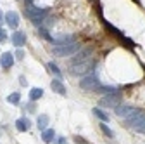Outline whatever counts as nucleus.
I'll return each mask as SVG.
<instances>
[{"label": "nucleus", "mask_w": 145, "mask_h": 144, "mask_svg": "<svg viewBox=\"0 0 145 144\" xmlns=\"http://www.w3.org/2000/svg\"><path fill=\"white\" fill-rule=\"evenodd\" d=\"M97 68V61L95 59H88L85 63H78V64H69V73L74 77H86L88 73L95 71Z\"/></svg>", "instance_id": "f257e3e1"}, {"label": "nucleus", "mask_w": 145, "mask_h": 144, "mask_svg": "<svg viewBox=\"0 0 145 144\" xmlns=\"http://www.w3.org/2000/svg\"><path fill=\"white\" fill-rule=\"evenodd\" d=\"M26 16L31 19L33 24L43 26L45 19L48 17V9H40V7H35V5H28L26 7Z\"/></svg>", "instance_id": "f03ea898"}, {"label": "nucleus", "mask_w": 145, "mask_h": 144, "mask_svg": "<svg viewBox=\"0 0 145 144\" xmlns=\"http://www.w3.org/2000/svg\"><path fill=\"white\" fill-rule=\"evenodd\" d=\"M126 123H128V127L137 130V132H145V113L137 110L131 116L126 118Z\"/></svg>", "instance_id": "7ed1b4c3"}, {"label": "nucleus", "mask_w": 145, "mask_h": 144, "mask_svg": "<svg viewBox=\"0 0 145 144\" xmlns=\"http://www.w3.org/2000/svg\"><path fill=\"white\" fill-rule=\"evenodd\" d=\"M100 85H102V83H100V78H99V75H97V71L88 73V75L83 77L81 82H80V87L83 89V90H95V92H97V89H99Z\"/></svg>", "instance_id": "20e7f679"}, {"label": "nucleus", "mask_w": 145, "mask_h": 144, "mask_svg": "<svg viewBox=\"0 0 145 144\" xmlns=\"http://www.w3.org/2000/svg\"><path fill=\"white\" fill-rule=\"evenodd\" d=\"M80 50V44H69V45H54L52 47V54L59 57H67V56H74V54Z\"/></svg>", "instance_id": "39448f33"}, {"label": "nucleus", "mask_w": 145, "mask_h": 144, "mask_svg": "<svg viewBox=\"0 0 145 144\" xmlns=\"http://www.w3.org/2000/svg\"><path fill=\"white\" fill-rule=\"evenodd\" d=\"M119 104H121V94H119V92L105 94V96L100 99V106H104V108H112V110H116Z\"/></svg>", "instance_id": "423d86ee"}, {"label": "nucleus", "mask_w": 145, "mask_h": 144, "mask_svg": "<svg viewBox=\"0 0 145 144\" xmlns=\"http://www.w3.org/2000/svg\"><path fill=\"white\" fill-rule=\"evenodd\" d=\"M88 59H92V49H81L78 50L74 56H71L69 64H78V63H85Z\"/></svg>", "instance_id": "0eeeda50"}, {"label": "nucleus", "mask_w": 145, "mask_h": 144, "mask_svg": "<svg viewBox=\"0 0 145 144\" xmlns=\"http://www.w3.org/2000/svg\"><path fill=\"white\" fill-rule=\"evenodd\" d=\"M116 115L119 116V118H128V116H131L135 111H137V108H133V106H130V104H119L118 108H116Z\"/></svg>", "instance_id": "6e6552de"}, {"label": "nucleus", "mask_w": 145, "mask_h": 144, "mask_svg": "<svg viewBox=\"0 0 145 144\" xmlns=\"http://www.w3.org/2000/svg\"><path fill=\"white\" fill-rule=\"evenodd\" d=\"M50 44H54V45H69V44H74V37L67 35V33H62V35H57V37H52Z\"/></svg>", "instance_id": "1a4fd4ad"}, {"label": "nucleus", "mask_w": 145, "mask_h": 144, "mask_svg": "<svg viewBox=\"0 0 145 144\" xmlns=\"http://www.w3.org/2000/svg\"><path fill=\"white\" fill-rule=\"evenodd\" d=\"M10 42H12V45H16L17 49H23V45L26 44V35L23 33V31H12V35H10Z\"/></svg>", "instance_id": "9d476101"}, {"label": "nucleus", "mask_w": 145, "mask_h": 144, "mask_svg": "<svg viewBox=\"0 0 145 144\" xmlns=\"http://www.w3.org/2000/svg\"><path fill=\"white\" fill-rule=\"evenodd\" d=\"M14 61H16V57H14V54H12V52H4L2 56H0V66H2L4 69L12 68Z\"/></svg>", "instance_id": "9b49d317"}, {"label": "nucleus", "mask_w": 145, "mask_h": 144, "mask_svg": "<svg viewBox=\"0 0 145 144\" xmlns=\"http://www.w3.org/2000/svg\"><path fill=\"white\" fill-rule=\"evenodd\" d=\"M5 23H7L9 28H17V26H19V14L14 12V11L7 12L5 14Z\"/></svg>", "instance_id": "f8f14e48"}, {"label": "nucleus", "mask_w": 145, "mask_h": 144, "mask_svg": "<svg viewBox=\"0 0 145 144\" xmlns=\"http://www.w3.org/2000/svg\"><path fill=\"white\" fill-rule=\"evenodd\" d=\"M50 87H52L54 92H57V94H61V96H66V87H64V83L61 82V78H54L52 83H50Z\"/></svg>", "instance_id": "ddd939ff"}, {"label": "nucleus", "mask_w": 145, "mask_h": 144, "mask_svg": "<svg viewBox=\"0 0 145 144\" xmlns=\"http://www.w3.org/2000/svg\"><path fill=\"white\" fill-rule=\"evenodd\" d=\"M29 127H31V122L28 118H17L16 120V129L19 132H28Z\"/></svg>", "instance_id": "4468645a"}, {"label": "nucleus", "mask_w": 145, "mask_h": 144, "mask_svg": "<svg viewBox=\"0 0 145 144\" xmlns=\"http://www.w3.org/2000/svg\"><path fill=\"white\" fill-rule=\"evenodd\" d=\"M48 122H50L48 115H38V118H36V127L43 132V130L48 129Z\"/></svg>", "instance_id": "2eb2a0df"}, {"label": "nucleus", "mask_w": 145, "mask_h": 144, "mask_svg": "<svg viewBox=\"0 0 145 144\" xmlns=\"http://www.w3.org/2000/svg\"><path fill=\"white\" fill-rule=\"evenodd\" d=\"M42 139H43L45 144H52L54 141L57 139V137H56V130H54V129H47V130H43V132H42Z\"/></svg>", "instance_id": "dca6fc26"}, {"label": "nucleus", "mask_w": 145, "mask_h": 144, "mask_svg": "<svg viewBox=\"0 0 145 144\" xmlns=\"http://www.w3.org/2000/svg\"><path fill=\"white\" fill-rule=\"evenodd\" d=\"M42 96H43V89H40V87H35L29 90V99L31 101H38Z\"/></svg>", "instance_id": "f3484780"}, {"label": "nucleus", "mask_w": 145, "mask_h": 144, "mask_svg": "<svg viewBox=\"0 0 145 144\" xmlns=\"http://www.w3.org/2000/svg\"><path fill=\"white\" fill-rule=\"evenodd\" d=\"M97 92H100V94H112V92H118V89L112 87V85H100L97 89Z\"/></svg>", "instance_id": "a211bd4d"}, {"label": "nucleus", "mask_w": 145, "mask_h": 144, "mask_svg": "<svg viewBox=\"0 0 145 144\" xmlns=\"http://www.w3.org/2000/svg\"><path fill=\"white\" fill-rule=\"evenodd\" d=\"M93 115H95L100 122H105V123L109 122V115H107V113H104L100 108H93Z\"/></svg>", "instance_id": "6ab92c4d"}, {"label": "nucleus", "mask_w": 145, "mask_h": 144, "mask_svg": "<svg viewBox=\"0 0 145 144\" xmlns=\"http://www.w3.org/2000/svg\"><path fill=\"white\" fill-rule=\"evenodd\" d=\"M7 102H10V104H19V102H21L19 92H12V94H9V96H7Z\"/></svg>", "instance_id": "aec40b11"}, {"label": "nucleus", "mask_w": 145, "mask_h": 144, "mask_svg": "<svg viewBox=\"0 0 145 144\" xmlns=\"http://www.w3.org/2000/svg\"><path fill=\"white\" fill-rule=\"evenodd\" d=\"M38 35H40L42 38H45L47 42H50V40H52V35L47 31V28H45V26H38Z\"/></svg>", "instance_id": "412c9836"}, {"label": "nucleus", "mask_w": 145, "mask_h": 144, "mask_svg": "<svg viewBox=\"0 0 145 144\" xmlns=\"http://www.w3.org/2000/svg\"><path fill=\"white\" fill-rule=\"evenodd\" d=\"M47 68H48V69H50V71H52V73L56 75L57 78H61V77H62V73H61V69L57 68V64H54V63H48V64H47Z\"/></svg>", "instance_id": "4be33fe9"}, {"label": "nucleus", "mask_w": 145, "mask_h": 144, "mask_svg": "<svg viewBox=\"0 0 145 144\" xmlns=\"http://www.w3.org/2000/svg\"><path fill=\"white\" fill-rule=\"evenodd\" d=\"M100 129H102V132H104L107 137H114V132L109 129V125H105V122H100Z\"/></svg>", "instance_id": "5701e85b"}, {"label": "nucleus", "mask_w": 145, "mask_h": 144, "mask_svg": "<svg viewBox=\"0 0 145 144\" xmlns=\"http://www.w3.org/2000/svg\"><path fill=\"white\" fill-rule=\"evenodd\" d=\"M14 56H16V59H17V61H23V59H24V50H23V49H17Z\"/></svg>", "instance_id": "b1692460"}, {"label": "nucleus", "mask_w": 145, "mask_h": 144, "mask_svg": "<svg viewBox=\"0 0 145 144\" xmlns=\"http://www.w3.org/2000/svg\"><path fill=\"white\" fill-rule=\"evenodd\" d=\"M7 40V31L4 28H0V42H5Z\"/></svg>", "instance_id": "393cba45"}, {"label": "nucleus", "mask_w": 145, "mask_h": 144, "mask_svg": "<svg viewBox=\"0 0 145 144\" xmlns=\"http://www.w3.org/2000/svg\"><path fill=\"white\" fill-rule=\"evenodd\" d=\"M52 144H67V139H64V137H57Z\"/></svg>", "instance_id": "a878e982"}, {"label": "nucleus", "mask_w": 145, "mask_h": 144, "mask_svg": "<svg viewBox=\"0 0 145 144\" xmlns=\"http://www.w3.org/2000/svg\"><path fill=\"white\" fill-rule=\"evenodd\" d=\"M4 21H5V14L0 11V28H2V24H4Z\"/></svg>", "instance_id": "bb28decb"}, {"label": "nucleus", "mask_w": 145, "mask_h": 144, "mask_svg": "<svg viewBox=\"0 0 145 144\" xmlns=\"http://www.w3.org/2000/svg\"><path fill=\"white\" fill-rule=\"evenodd\" d=\"M19 82H21V85H26V78H24V77H23V75H21V77H19Z\"/></svg>", "instance_id": "cd10ccee"}]
</instances>
